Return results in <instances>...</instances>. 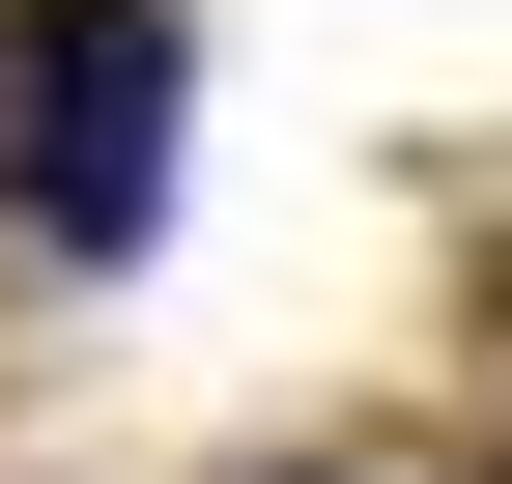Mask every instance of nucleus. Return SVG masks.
<instances>
[{
	"label": "nucleus",
	"mask_w": 512,
	"mask_h": 484,
	"mask_svg": "<svg viewBox=\"0 0 512 484\" xmlns=\"http://www.w3.org/2000/svg\"><path fill=\"white\" fill-rule=\"evenodd\" d=\"M0 114H29V228L57 257H143V200H171V0H29Z\"/></svg>",
	"instance_id": "obj_1"
}]
</instances>
